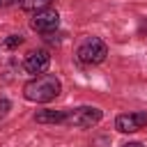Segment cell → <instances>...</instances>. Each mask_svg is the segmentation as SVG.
I'll return each mask as SVG.
<instances>
[{
    "label": "cell",
    "mask_w": 147,
    "mask_h": 147,
    "mask_svg": "<svg viewBox=\"0 0 147 147\" xmlns=\"http://www.w3.org/2000/svg\"><path fill=\"white\" fill-rule=\"evenodd\" d=\"M60 92H62L60 78L53 76V74H41V76H37V78H32L30 83H25V87H23L25 99H28V101H34V103H48V101H53Z\"/></svg>",
    "instance_id": "1"
},
{
    "label": "cell",
    "mask_w": 147,
    "mask_h": 147,
    "mask_svg": "<svg viewBox=\"0 0 147 147\" xmlns=\"http://www.w3.org/2000/svg\"><path fill=\"white\" fill-rule=\"evenodd\" d=\"M106 55H108V46L99 37H87L76 51V57L83 64H99L106 60Z\"/></svg>",
    "instance_id": "2"
},
{
    "label": "cell",
    "mask_w": 147,
    "mask_h": 147,
    "mask_svg": "<svg viewBox=\"0 0 147 147\" xmlns=\"http://www.w3.org/2000/svg\"><path fill=\"white\" fill-rule=\"evenodd\" d=\"M99 119H101V110L94 108V106H80V108H74V110H67V115H64V124L80 126V129L94 126Z\"/></svg>",
    "instance_id": "3"
},
{
    "label": "cell",
    "mask_w": 147,
    "mask_h": 147,
    "mask_svg": "<svg viewBox=\"0 0 147 147\" xmlns=\"http://www.w3.org/2000/svg\"><path fill=\"white\" fill-rule=\"evenodd\" d=\"M30 25L32 30L41 32V34H53L57 28H60V14L55 9H41V11H34V16L30 18Z\"/></svg>",
    "instance_id": "4"
},
{
    "label": "cell",
    "mask_w": 147,
    "mask_h": 147,
    "mask_svg": "<svg viewBox=\"0 0 147 147\" xmlns=\"http://www.w3.org/2000/svg\"><path fill=\"white\" fill-rule=\"evenodd\" d=\"M147 126V113H124V115H117L115 119V129L122 131V133H133V131H140Z\"/></svg>",
    "instance_id": "5"
},
{
    "label": "cell",
    "mask_w": 147,
    "mask_h": 147,
    "mask_svg": "<svg viewBox=\"0 0 147 147\" xmlns=\"http://www.w3.org/2000/svg\"><path fill=\"white\" fill-rule=\"evenodd\" d=\"M48 64H51V55H48V51H44V48L28 53V55H25V62H23V67H25L28 74H39V76L48 69Z\"/></svg>",
    "instance_id": "6"
},
{
    "label": "cell",
    "mask_w": 147,
    "mask_h": 147,
    "mask_svg": "<svg viewBox=\"0 0 147 147\" xmlns=\"http://www.w3.org/2000/svg\"><path fill=\"white\" fill-rule=\"evenodd\" d=\"M64 115L67 110H39L34 119L39 124H64Z\"/></svg>",
    "instance_id": "7"
},
{
    "label": "cell",
    "mask_w": 147,
    "mask_h": 147,
    "mask_svg": "<svg viewBox=\"0 0 147 147\" xmlns=\"http://www.w3.org/2000/svg\"><path fill=\"white\" fill-rule=\"evenodd\" d=\"M51 2H53V0H18L21 9H25V11H41V9H48Z\"/></svg>",
    "instance_id": "8"
},
{
    "label": "cell",
    "mask_w": 147,
    "mask_h": 147,
    "mask_svg": "<svg viewBox=\"0 0 147 147\" xmlns=\"http://www.w3.org/2000/svg\"><path fill=\"white\" fill-rule=\"evenodd\" d=\"M21 44H23V37H21V34H11L9 39H5L2 46H5V48H16V46H21Z\"/></svg>",
    "instance_id": "9"
},
{
    "label": "cell",
    "mask_w": 147,
    "mask_h": 147,
    "mask_svg": "<svg viewBox=\"0 0 147 147\" xmlns=\"http://www.w3.org/2000/svg\"><path fill=\"white\" fill-rule=\"evenodd\" d=\"M14 2H18V0H0V7H9V5H14Z\"/></svg>",
    "instance_id": "10"
},
{
    "label": "cell",
    "mask_w": 147,
    "mask_h": 147,
    "mask_svg": "<svg viewBox=\"0 0 147 147\" xmlns=\"http://www.w3.org/2000/svg\"><path fill=\"white\" fill-rule=\"evenodd\" d=\"M122 147H145L142 142H129V145H122Z\"/></svg>",
    "instance_id": "11"
},
{
    "label": "cell",
    "mask_w": 147,
    "mask_h": 147,
    "mask_svg": "<svg viewBox=\"0 0 147 147\" xmlns=\"http://www.w3.org/2000/svg\"><path fill=\"white\" fill-rule=\"evenodd\" d=\"M142 30H145V32H147V23H145V25H142Z\"/></svg>",
    "instance_id": "12"
}]
</instances>
